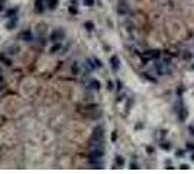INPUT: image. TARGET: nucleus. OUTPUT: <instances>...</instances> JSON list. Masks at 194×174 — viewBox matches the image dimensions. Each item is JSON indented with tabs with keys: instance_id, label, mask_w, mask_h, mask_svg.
<instances>
[{
	"instance_id": "nucleus-1",
	"label": "nucleus",
	"mask_w": 194,
	"mask_h": 174,
	"mask_svg": "<svg viewBox=\"0 0 194 174\" xmlns=\"http://www.w3.org/2000/svg\"><path fill=\"white\" fill-rule=\"evenodd\" d=\"M103 138H104V131L101 126H97L93 131L91 135V145L93 147H103Z\"/></svg>"
},
{
	"instance_id": "nucleus-2",
	"label": "nucleus",
	"mask_w": 194,
	"mask_h": 174,
	"mask_svg": "<svg viewBox=\"0 0 194 174\" xmlns=\"http://www.w3.org/2000/svg\"><path fill=\"white\" fill-rule=\"evenodd\" d=\"M64 38H65V32H64L62 29H55V31L51 32V35H49V41L51 42H54V44L61 42Z\"/></svg>"
},
{
	"instance_id": "nucleus-3",
	"label": "nucleus",
	"mask_w": 194,
	"mask_h": 174,
	"mask_svg": "<svg viewBox=\"0 0 194 174\" xmlns=\"http://www.w3.org/2000/svg\"><path fill=\"white\" fill-rule=\"evenodd\" d=\"M19 38H20V41H23V42H32L33 41V35H32L31 31H23L20 35H19Z\"/></svg>"
},
{
	"instance_id": "nucleus-4",
	"label": "nucleus",
	"mask_w": 194,
	"mask_h": 174,
	"mask_svg": "<svg viewBox=\"0 0 194 174\" xmlns=\"http://www.w3.org/2000/svg\"><path fill=\"white\" fill-rule=\"evenodd\" d=\"M129 12V7H127L126 2L122 0V2H119V6H118V13L119 15H126Z\"/></svg>"
},
{
	"instance_id": "nucleus-5",
	"label": "nucleus",
	"mask_w": 194,
	"mask_h": 174,
	"mask_svg": "<svg viewBox=\"0 0 194 174\" xmlns=\"http://www.w3.org/2000/svg\"><path fill=\"white\" fill-rule=\"evenodd\" d=\"M110 65H112V68L114 70V71H118L119 67H120V61H119V58L116 57V55H112L110 57Z\"/></svg>"
},
{
	"instance_id": "nucleus-6",
	"label": "nucleus",
	"mask_w": 194,
	"mask_h": 174,
	"mask_svg": "<svg viewBox=\"0 0 194 174\" xmlns=\"http://www.w3.org/2000/svg\"><path fill=\"white\" fill-rule=\"evenodd\" d=\"M35 10L42 13L45 10V0H35Z\"/></svg>"
},
{
	"instance_id": "nucleus-7",
	"label": "nucleus",
	"mask_w": 194,
	"mask_h": 174,
	"mask_svg": "<svg viewBox=\"0 0 194 174\" xmlns=\"http://www.w3.org/2000/svg\"><path fill=\"white\" fill-rule=\"evenodd\" d=\"M100 87H101V84H100L99 80H94V78H93V80H90V83H88V89L94 90V91H99Z\"/></svg>"
},
{
	"instance_id": "nucleus-8",
	"label": "nucleus",
	"mask_w": 194,
	"mask_h": 174,
	"mask_svg": "<svg viewBox=\"0 0 194 174\" xmlns=\"http://www.w3.org/2000/svg\"><path fill=\"white\" fill-rule=\"evenodd\" d=\"M46 6H48V9H51V10L57 9V6H58V0H46Z\"/></svg>"
},
{
	"instance_id": "nucleus-9",
	"label": "nucleus",
	"mask_w": 194,
	"mask_h": 174,
	"mask_svg": "<svg viewBox=\"0 0 194 174\" xmlns=\"http://www.w3.org/2000/svg\"><path fill=\"white\" fill-rule=\"evenodd\" d=\"M71 73L74 74V76H77V74L80 73V65H78V63H72L71 64Z\"/></svg>"
},
{
	"instance_id": "nucleus-10",
	"label": "nucleus",
	"mask_w": 194,
	"mask_h": 174,
	"mask_svg": "<svg viewBox=\"0 0 194 174\" xmlns=\"http://www.w3.org/2000/svg\"><path fill=\"white\" fill-rule=\"evenodd\" d=\"M114 163H116V165H118V167H123V165H125V158L118 155L116 158H114Z\"/></svg>"
},
{
	"instance_id": "nucleus-11",
	"label": "nucleus",
	"mask_w": 194,
	"mask_h": 174,
	"mask_svg": "<svg viewBox=\"0 0 194 174\" xmlns=\"http://www.w3.org/2000/svg\"><path fill=\"white\" fill-rule=\"evenodd\" d=\"M16 23H18V18L15 16V18H12V20H10V22L7 23V29H10V31H12V29H13V28L16 26Z\"/></svg>"
},
{
	"instance_id": "nucleus-12",
	"label": "nucleus",
	"mask_w": 194,
	"mask_h": 174,
	"mask_svg": "<svg viewBox=\"0 0 194 174\" xmlns=\"http://www.w3.org/2000/svg\"><path fill=\"white\" fill-rule=\"evenodd\" d=\"M0 61H2V63H5L6 65H12V61H10L9 58L6 57L5 54H2V55H0Z\"/></svg>"
},
{
	"instance_id": "nucleus-13",
	"label": "nucleus",
	"mask_w": 194,
	"mask_h": 174,
	"mask_svg": "<svg viewBox=\"0 0 194 174\" xmlns=\"http://www.w3.org/2000/svg\"><path fill=\"white\" fill-rule=\"evenodd\" d=\"M59 49H61V44H59V42H57V44L54 45V47H52V48L49 49V52H52V54H57L59 51Z\"/></svg>"
},
{
	"instance_id": "nucleus-14",
	"label": "nucleus",
	"mask_w": 194,
	"mask_h": 174,
	"mask_svg": "<svg viewBox=\"0 0 194 174\" xmlns=\"http://www.w3.org/2000/svg\"><path fill=\"white\" fill-rule=\"evenodd\" d=\"M84 28H86L87 31H93V29H94V23L90 22V20H87V22L84 23Z\"/></svg>"
},
{
	"instance_id": "nucleus-15",
	"label": "nucleus",
	"mask_w": 194,
	"mask_h": 174,
	"mask_svg": "<svg viewBox=\"0 0 194 174\" xmlns=\"http://www.w3.org/2000/svg\"><path fill=\"white\" fill-rule=\"evenodd\" d=\"M187 116H188V112L185 110V109H181V112H180V119H181V121H185V119H187Z\"/></svg>"
},
{
	"instance_id": "nucleus-16",
	"label": "nucleus",
	"mask_w": 194,
	"mask_h": 174,
	"mask_svg": "<svg viewBox=\"0 0 194 174\" xmlns=\"http://www.w3.org/2000/svg\"><path fill=\"white\" fill-rule=\"evenodd\" d=\"M18 51H19V48L16 47V45H12V47H10V48L7 49V52H9L10 55H15V54L18 52Z\"/></svg>"
},
{
	"instance_id": "nucleus-17",
	"label": "nucleus",
	"mask_w": 194,
	"mask_h": 174,
	"mask_svg": "<svg viewBox=\"0 0 194 174\" xmlns=\"http://www.w3.org/2000/svg\"><path fill=\"white\" fill-rule=\"evenodd\" d=\"M161 148H162V149H165V151H170V149L172 148V145H171V144H168V142H164L162 145H161Z\"/></svg>"
},
{
	"instance_id": "nucleus-18",
	"label": "nucleus",
	"mask_w": 194,
	"mask_h": 174,
	"mask_svg": "<svg viewBox=\"0 0 194 174\" xmlns=\"http://www.w3.org/2000/svg\"><path fill=\"white\" fill-rule=\"evenodd\" d=\"M16 12H18L16 9H12V10H9V12H7V16H9V18H15V15H16Z\"/></svg>"
},
{
	"instance_id": "nucleus-19",
	"label": "nucleus",
	"mask_w": 194,
	"mask_h": 174,
	"mask_svg": "<svg viewBox=\"0 0 194 174\" xmlns=\"http://www.w3.org/2000/svg\"><path fill=\"white\" fill-rule=\"evenodd\" d=\"M70 13H72V15H75V13H78V10H77V7L75 6H70Z\"/></svg>"
},
{
	"instance_id": "nucleus-20",
	"label": "nucleus",
	"mask_w": 194,
	"mask_h": 174,
	"mask_svg": "<svg viewBox=\"0 0 194 174\" xmlns=\"http://www.w3.org/2000/svg\"><path fill=\"white\" fill-rule=\"evenodd\" d=\"M93 61H94V64L97 65V68L101 67V61H100V60H97V58H93Z\"/></svg>"
},
{
	"instance_id": "nucleus-21",
	"label": "nucleus",
	"mask_w": 194,
	"mask_h": 174,
	"mask_svg": "<svg viewBox=\"0 0 194 174\" xmlns=\"http://www.w3.org/2000/svg\"><path fill=\"white\" fill-rule=\"evenodd\" d=\"M107 89H109V90H113V89H114V84H113V81H110V80L107 81Z\"/></svg>"
},
{
	"instance_id": "nucleus-22",
	"label": "nucleus",
	"mask_w": 194,
	"mask_h": 174,
	"mask_svg": "<svg viewBox=\"0 0 194 174\" xmlns=\"http://www.w3.org/2000/svg\"><path fill=\"white\" fill-rule=\"evenodd\" d=\"M86 6H94V0H84Z\"/></svg>"
},
{
	"instance_id": "nucleus-23",
	"label": "nucleus",
	"mask_w": 194,
	"mask_h": 174,
	"mask_svg": "<svg viewBox=\"0 0 194 174\" xmlns=\"http://www.w3.org/2000/svg\"><path fill=\"white\" fill-rule=\"evenodd\" d=\"M187 149H188V151H194V144L188 142L187 144Z\"/></svg>"
},
{
	"instance_id": "nucleus-24",
	"label": "nucleus",
	"mask_w": 194,
	"mask_h": 174,
	"mask_svg": "<svg viewBox=\"0 0 194 174\" xmlns=\"http://www.w3.org/2000/svg\"><path fill=\"white\" fill-rule=\"evenodd\" d=\"M131 168L132 170H138V164H136V163H131Z\"/></svg>"
},
{
	"instance_id": "nucleus-25",
	"label": "nucleus",
	"mask_w": 194,
	"mask_h": 174,
	"mask_svg": "<svg viewBox=\"0 0 194 174\" xmlns=\"http://www.w3.org/2000/svg\"><path fill=\"white\" fill-rule=\"evenodd\" d=\"M175 155L177 157H183V155H184V151H180V149H178V151L175 152Z\"/></svg>"
},
{
	"instance_id": "nucleus-26",
	"label": "nucleus",
	"mask_w": 194,
	"mask_h": 174,
	"mask_svg": "<svg viewBox=\"0 0 194 174\" xmlns=\"http://www.w3.org/2000/svg\"><path fill=\"white\" fill-rule=\"evenodd\" d=\"M180 168H181V170H188V165H187V164H183Z\"/></svg>"
},
{
	"instance_id": "nucleus-27",
	"label": "nucleus",
	"mask_w": 194,
	"mask_h": 174,
	"mask_svg": "<svg viewBox=\"0 0 194 174\" xmlns=\"http://www.w3.org/2000/svg\"><path fill=\"white\" fill-rule=\"evenodd\" d=\"M190 132H191V135H194V125H190Z\"/></svg>"
},
{
	"instance_id": "nucleus-28",
	"label": "nucleus",
	"mask_w": 194,
	"mask_h": 174,
	"mask_svg": "<svg viewBox=\"0 0 194 174\" xmlns=\"http://www.w3.org/2000/svg\"><path fill=\"white\" fill-rule=\"evenodd\" d=\"M118 90H122V83L120 81H118Z\"/></svg>"
},
{
	"instance_id": "nucleus-29",
	"label": "nucleus",
	"mask_w": 194,
	"mask_h": 174,
	"mask_svg": "<svg viewBox=\"0 0 194 174\" xmlns=\"http://www.w3.org/2000/svg\"><path fill=\"white\" fill-rule=\"evenodd\" d=\"M112 139H113V141H116V132H113V135H112Z\"/></svg>"
},
{
	"instance_id": "nucleus-30",
	"label": "nucleus",
	"mask_w": 194,
	"mask_h": 174,
	"mask_svg": "<svg viewBox=\"0 0 194 174\" xmlns=\"http://www.w3.org/2000/svg\"><path fill=\"white\" fill-rule=\"evenodd\" d=\"M191 160H193V161H194V154H191Z\"/></svg>"
},
{
	"instance_id": "nucleus-31",
	"label": "nucleus",
	"mask_w": 194,
	"mask_h": 174,
	"mask_svg": "<svg viewBox=\"0 0 194 174\" xmlns=\"http://www.w3.org/2000/svg\"><path fill=\"white\" fill-rule=\"evenodd\" d=\"M0 10H3V6H2V5H0Z\"/></svg>"
}]
</instances>
